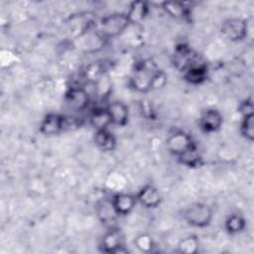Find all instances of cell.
Instances as JSON below:
<instances>
[{"instance_id": "obj_7", "label": "cell", "mask_w": 254, "mask_h": 254, "mask_svg": "<svg viewBox=\"0 0 254 254\" xmlns=\"http://www.w3.org/2000/svg\"><path fill=\"white\" fill-rule=\"evenodd\" d=\"M66 129V117L58 113L47 114L40 123V132L46 136L58 135Z\"/></svg>"}, {"instance_id": "obj_9", "label": "cell", "mask_w": 254, "mask_h": 254, "mask_svg": "<svg viewBox=\"0 0 254 254\" xmlns=\"http://www.w3.org/2000/svg\"><path fill=\"white\" fill-rule=\"evenodd\" d=\"M223 124L222 114L214 108L204 110L199 118L200 129L205 133H213L220 129Z\"/></svg>"}, {"instance_id": "obj_3", "label": "cell", "mask_w": 254, "mask_h": 254, "mask_svg": "<svg viewBox=\"0 0 254 254\" xmlns=\"http://www.w3.org/2000/svg\"><path fill=\"white\" fill-rule=\"evenodd\" d=\"M185 220L194 227H205L212 219V209L203 202H195L184 211Z\"/></svg>"}, {"instance_id": "obj_21", "label": "cell", "mask_w": 254, "mask_h": 254, "mask_svg": "<svg viewBox=\"0 0 254 254\" xmlns=\"http://www.w3.org/2000/svg\"><path fill=\"white\" fill-rule=\"evenodd\" d=\"M98 216L102 223L108 224L113 222L115 217L117 216V213L115 212L111 200L110 201H102L98 204V209H97Z\"/></svg>"}, {"instance_id": "obj_16", "label": "cell", "mask_w": 254, "mask_h": 254, "mask_svg": "<svg viewBox=\"0 0 254 254\" xmlns=\"http://www.w3.org/2000/svg\"><path fill=\"white\" fill-rule=\"evenodd\" d=\"M149 11V7L144 1H134L130 4L126 16L130 24H138L143 21Z\"/></svg>"}, {"instance_id": "obj_12", "label": "cell", "mask_w": 254, "mask_h": 254, "mask_svg": "<svg viewBox=\"0 0 254 254\" xmlns=\"http://www.w3.org/2000/svg\"><path fill=\"white\" fill-rule=\"evenodd\" d=\"M106 109L111 119V123L117 126H125L129 119V109L128 106L119 100L111 101Z\"/></svg>"}, {"instance_id": "obj_8", "label": "cell", "mask_w": 254, "mask_h": 254, "mask_svg": "<svg viewBox=\"0 0 254 254\" xmlns=\"http://www.w3.org/2000/svg\"><path fill=\"white\" fill-rule=\"evenodd\" d=\"M198 61L195 53L187 45L181 44L175 48L173 55L174 65L182 72Z\"/></svg>"}, {"instance_id": "obj_11", "label": "cell", "mask_w": 254, "mask_h": 254, "mask_svg": "<svg viewBox=\"0 0 254 254\" xmlns=\"http://www.w3.org/2000/svg\"><path fill=\"white\" fill-rule=\"evenodd\" d=\"M136 199L147 208H155L160 205L162 196L157 188L152 185H146L138 191Z\"/></svg>"}, {"instance_id": "obj_25", "label": "cell", "mask_w": 254, "mask_h": 254, "mask_svg": "<svg viewBox=\"0 0 254 254\" xmlns=\"http://www.w3.org/2000/svg\"><path fill=\"white\" fill-rule=\"evenodd\" d=\"M134 243L137 246V248L140 249L142 252H150V251H152V249L154 247V242H153L152 237L147 234L139 235L135 239Z\"/></svg>"}, {"instance_id": "obj_18", "label": "cell", "mask_w": 254, "mask_h": 254, "mask_svg": "<svg viewBox=\"0 0 254 254\" xmlns=\"http://www.w3.org/2000/svg\"><path fill=\"white\" fill-rule=\"evenodd\" d=\"M162 8L167 14L177 19H183L189 14V8L186 6V4L178 1L163 2Z\"/></svg>"}, {"instance_id": "obj_23", "label": "cell", "mask_w": 254, "mask_h": 254, "mask_svg": "<svg viewBox=\"0 0 254 254\" xmlns=\"http://www.w3.org/2000/svg\"><path fill=\"white\" fill-rule=\"evenodd\" d=\"M105 74V68H104V64L101 63H92L90 64L85 71H84V76L85 78L89 81L94 83L95 81H97L102 75Z\"/></svg>"}, {"instance_id": "obj_6", "label": "cell", "mask_w": 254, "mask_h": 254, "mask_svg": "<svg viewBox=\"0 0 254 254\" xmlns=\"http://www.w3.org/2000/svg\"><path fill=\"white\" fill-rule=\"evenodd\" d=\"M222 35L231 42H239L247 37V22L240 18H230L221 26Z\"/></svg>"}, {"instance_id": "obj_13", "label": "cell", "mask_w": 254, "mask_h": 254, "mask_svg": "<svg viewBox=\"0 0 254 254\" xmlns=\"http://www.w3.org/2000/svg\"><path fill=\"white\" fill-rule=\"evenodd\" d=\"M136 202H137L136 196L129 193H124V192L116 193L111 198L112 206L115 212L117 213V215L129 214L135 207Z\"/></svg>"}, {"instance_id": "obj_5", "label": "cell", "mask_w": 254, "mask_h": 254, "mask_svg": "<svg viewBox=\"0 0 254 254\" xmlns=\"http://www.w3.org/2000/svg\"><path fill=\"white\" fill-rule=\"evenodd\" d=\"M89 103V94L85 88L79 86L70 87L64 95V105L72 112L83 111Z\"/></svg>"}, {"instance_id": "obj_15", "label": "cell", "mask_w": 254, "mask_h": 254, "mask_svg": "<svg viewBox=\"0 0 254 254\" xmlns=\"http://www.w3.org/2000/svg\"><path fill=\"white\" fill-rule=\"evenodd\" d=\"M93 139L96 147L102 152H111L116 147V139L108 129L95 131Z\"/></svg>"}, {"instance_id": "obj_10", "label": "cell", "mask_w": 254, "mask_h": 254, "mask_svg": "<svg viewBox=\"0 0 254 254\" xmlns=\"http://www.w3.org/2000/svg\"><path fill=\"white\" fill-rule=\"evenodd\" d=\"M124 239L121 231L116 228H111L104 234L101 239V248L106 253H122L124 249Z\"/></svg>"}, {"instance_id": "obj_2", "label": "cell", "mask_w": 254, "mask_h": 254, "mask_svg": "<svg viewBox=\"0 0 254 254\" xmlns=\"http://www.w3.org/2000/svg\"><path fill=\"white\" fill-rule=\"evenodd\" d=\"M130 25L126 13H115L105 16L99 24L98 34L103 39L115 38L121 35Z\"/></svg>"}, {"instance_id": "obj_1", "label": "cell", "mask_w": 254, "mask_h": 254, "mask_svg": "<svg viewBox=\"0 0 254 254\" xmlns=\"http://www.w3.org/2000/svg\"><path fill=\"white\" fill-rule=\"evenodd\" d=\"M159 68L151 60H145L138 64L132 73L130 83L131 86L140 92H146L154 87L155 78L159 72Z\"/></svg>"}, {"instance_id": "obj_26", "label": "cell", "mask_w": 254, "mask_h": 254, "mask_svg": "<svg viewBox=\"0 0 254 254\" xmlns=\"http://www.w3.org/2000/svg\"><path fill=\"white\" fill-rule=\"evenodd\" d=\"M240 112L243 115H247L250 113H253V102L251 100V98H248L246 100H244L241 105H240Z\"/></svg>"}, {"instance_id": "obj_14", "label": "cell", "mask_w": 254, "mask_h": 254, "mask_svg": "<svg viewBox=\"0 0 254 254\" xmlns=\"http://www.w3.org/2000/svg\"><path fill=\"white\" fill-rule=\"evenodd\" d=\"M185 79L192 84H199L203 82L207 77V66L203 63H200L197 61L192 65H190L188 69H186L184 72Z\"/></svg>"}, {"instance_id": "obj_22", "label": "cell", "mask_w": 254, "mask_h": 254, "mask_svg": "<svg viewBox=\"0 0 254 254\" xmlns=\"http://www.w3.org/2000/svg\"><path fill=\"white\" fill-rule=\"evenodd\" d=\"M240 132L241 135L249 142L254 140V113L243 115L240 125Z\"/></svg>"}, {"instance_id": "obj_4", "label": "cell", "mask_w": 254, "mask_h": 254, "mask_svg": "<svg viewBox=\"0 0 254 254\" xmlns=\"http://www.w3.org/2000/svg\"><path fill=\"white\" fill-rule=\"evenodd\" d=\"M194 145L195 144L192 141L191 137L182 130L174 131L168 136L166 140L167 149L177 158Z\"/></svg>"}, {"instance_id": "obj_17", "label": "cell", "mask_w": 254, "mask_h": 254, "mask_svg": "<svg viewBox=\"0 0 254 254\" xmlns=\"http://www.w3.org/2000/svg\"><path fill=\"white\" fill-rule=\"evenodd\" d=\"M89 123L95 131L108 129V126L112 123L106 107L94 109L89 116Z\"/></svg>"}, {"instance_id": "obj_19", "label": "cell", "mask_w": 254, "mask_h": 254, "mask_svg": "<svg viewBox=\"0 0 254 254\" xmlns=\"http://www.w3.org/2000/svg\"><path fill=\"white\" fill-rule=\"evenodd\" d=\"M178 160L181 164L190 167V168H195L200 165L201 158L200 155L196 149V146L194 145L188 151H186L184 154L178 157Z\"/></svg>"}, {"instance_id": "obj_24", "label": "cell", "mask_w": 254, "mask_h": 254, "mask_svg": "<svg viewBox=\"0 0 254 254\" xmlns=\"http://www.w3.org/2000/svg\"><path fill=\"white\" fill-rule=\"evenodd\" d=\"M179 252L186 254H193L198 251V240L194 236L183 238L178 245Z\"/></svg>"}, {"instance_id": "obj_20", "label": "cell", "mask_w": 254, "mask_h": 254, "mask_svg": "<svg viewBox=\"0 0 254 254\" xmlns=\"http://www.w3.org/2000/svg\"><path fill=\"white\" fill-rule=\"evenodd\" d=\"M246 227V221L240 214H231L225 220V229L230 234L242 232Z\"/></svg>"}]
</instances>
